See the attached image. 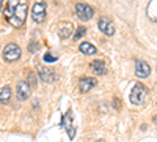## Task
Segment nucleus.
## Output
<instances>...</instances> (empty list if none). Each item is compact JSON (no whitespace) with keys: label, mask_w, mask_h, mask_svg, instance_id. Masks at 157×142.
I'll return each instance as SVG.
<instances>
[{"label":"nucleus","mask_w":157,"mask_h":142,"mask_svg":"<svg viewBox=\"0 0 157 142\" xmlns=\"http://www.w3.org/2000/svg\"><path fill=\"white\" fill-rule=\"evenodd\" d=\"M29 84H32V87H36V74L33 71L29 73Z\"/></svg>","instance_id":"nucleus-20"},{"label":"nucleus","mask_w":157,"mask_h":142,"mask_svg":"<svg viewBox=\"0 0 157 142\" xmlns=\"http://www.w3.org/2000/svg\"><path fill=\"white\" fill-rule=\"evenodd\" d=\"M71 117H72V112H66V115H64V119H63V126L66 128V131L69 133V137L72 139L74 137V128H71Z\"/></svg>","instance_id":"nucleus-16"},{"label":"nucleus","mask_w":157,"mask_h":142,"mask_svg":"<svg viewBox=\"0 0 157 142\" xmlns=\"http://www.w3.org/2000/svg\"><path fill=\"white\" fill-rule=\"evenodd\" d=\"M96 142H104V140H102V139H99V140H96Z\"/></svg>","instance_id":"nucleus-23"},{"label":"nucleus","mask_w":157,"mask_h":142,"mask_svg":"<svg viewBox=\"0 0 157 142\" xmlns=\"http://www.w3.org/2000/svg\"><path fill=\"white\" fill-rule=\"evenodd\" d=\"M96 84H98V82H96L94 77H82L80 84H78V88H80L82 93H88L91 88L96 87Z\"/></svg>","instance_id":"nucleus-11"},{"label":"nucleus","mask_w":157,"mask_h":142,"mask_svg":"<svg viewBox=\"0 0 157 142\" xmlns=\"http://www.w3.org/2000/svg\"><path fill=\"white\" fill-rule=\"evenodd\" d=\"M43 60H44V62H47V63H52V62H57L58 59H57V57H54L52 54H49V52H47V54H44Z\"/></svg>","instance_id":"nucleus-19"},{"label":"nucleus","mask_w":157,"mask_h":142,"mask_svg":"<svg viewBox=\"0 0 157 142\" xmlns=\"http://www.w3.org/2000/svg\"><path fill=\"white\" fill-rule=\"evenodd\" d=\"M38 47H39V46H38V43H35V41L29 44V51H30V52H36Z\"/></svg>","instance_id":"nucleus-21"},{"label":"nucleus","mask_w":157,"mask_h":142,"mask_svg":"<svg viewBox=\"0 0 157 142\" xmlns=\"http://www.w3.org/2000/svg\"><path fill=\"white\" fill-rule=\"evenodd\" d=\"M32 18L36 24H41L46 19V5L43 2H36L32 8Z\"/></svg>","instance_id":"nucleus-5"},{"label":"nucleus","mask_w":157,"mask_h":142,"mask_svg":"<svg viewBox=\"0 0 157 142\" xmlns=\"http://www.w3.org/2000/svg\"><path fill=\"white\" fill-rule=\"evenodd\" d=\"M151 74V67L145 60H135V76L140 79H145Z\"/></svg>","instance_id":"nucleus-7"},{"label":"nucleus","mask_w":157,"mask_h":142,"mask_svg":"<svg viewBox=\"0 0 157 142\" xmlns=\"http://www.w3.org/2000/svg\"><path fill=\"white\" fill-rule=\"evenodd\" d=\"M10 99H11V88L6 85L0 90V103H2V104H8Z\"/></svg>","instance_id":"nucleus-17"},{"label":"nucleus","mask_w":157,"mask_h":142,"mask_svg":"<svg viewBox=\"0 0 157 142\" xmlns=\"http://www.w3.org/2000/svg\"><path fill=\"white\" fill-rule=\"evenodd\" d=\"M72 30H74V25H72L71 21H61L58 24V35H60V38H63V40L69 38L72 35Z\"/></svg>","instance_id":"nucleus-10"},{"label":"nucleus","mask_w":157,"mask_h":142,"mask_svg":"<svg viewBox=\"0 0 157 142\" xmlns=\"http://www.w3.org/2000/svg\"><path fill=\"white\" fill-rule=\"evenodd\" d=\"M21 55H22V51H21V47L16 43H10L3 49V59H5V62H16V60L21 59Z\"/></svg>","instance_id":"nucleus-4"},{"label":"nucleus","mask_w":157,"mask_h":142,"mask_svg":"<svg viewBox=\"0 0 157 142\" xmlns=\"http://www.w3.org/2000/svg\"><path fill=\"white\" fill-rule=\"evenodd\" d=\"M38 76H39V79L44 81V82H47V84L57 81L55 71L50 70V68H46V67H44V68H43V67H38Z\"/></svg>","instance_id":"nucleus-9"},{"label":"nucleus","mask_w":157,"mask_h":142,"mask_svg":"<svg viewBox=\"0 0 157 142\" xmlns=\"http://www.w3.org/2000/svg\"><path fill=\"white\" fill-rule=\"evenodd\" d=\"M75 14L80 21H90L94 16V8L88 3H85V2H80V3L75 5Z\"/></svg>","instance_id":"nucleus-3"},{"label":"nucleus","mask_w":157,"mask_h":142,"mask_svg":"<svg viewBox=\"0 0 157 142\" xmlns=\"http://www.w3.org/2000/svg\"><path fill=\"white\" fill-rule=\"evenodd\" d=\"M98 27H99V30H101L104 35H107V36L115 35V25H113V22H112L110 19H107V18H101V19L98 21Z\"/></svg>","instance_id":"nucleus-8"},{"label":"nucleus","mask_w":157,"mask_h":142,"mask_svg":"<svg viewBox=\"0 0 157 142\" xmlns=\"http://www.w3.org/2000/svg\"><path fill=\"white\" fill-rule=\"evenodd\" d=\"M27 13H29V6H27V3L25 2H22L16 10H14V13H13V16L8 19V22L13 25V27H22L24 25V22H25V19H27Z\"/></svg>","instance_id":"nucleus-1"},{"label":"nucleus","mask_w":157,"mask_h":142,"mask_svg":"<svg viewBox=\"0 0 157 142\" xmlns=\"http://www.w3.org/2000/svg\"><path fill=\"white\" fill-rule=\"evenodd\" d=\"M24 2V0H8V3H6V8H3V16L5 19L8 21L11 16H13V13H14V10Z\"/></svg>","instance_id":"nucleus-12"},{"label":"nucleus","mask_w":157,"mask_h":142,"mask_svg":"<svg viewBox=\"0 0 157 142\" xmlns=\"http://www.w3.org/2000/svg\"><path fill=\"white\" fill-rule=\"evenodd\" d=\"M146 14L151 21H157V0H151V2L148 3Z\"/></svg>","instance_id":"nucleus-15"},{"label":"nucleus","mask_w":157,"mask_h":142,"mask_svg":"<svg viewBox=\"0 0 157 142\" xmlns=\"http://www.w3.org/2000/svg\"><path fill=\"white\" fill-rule=\"evenodd\" d=\"M3 2L5 0H0V11H2V8H3Z\"/></svg>","instance_id":"nucleus-22"},{"label":"nucleus","mask_w":157,"mask_h":142,"mask_svg":"<svg viewBox=\"0 0 157 142\" xmlns=\"http://www.w3.org/2000/svg\"><path fill=\"white\" fill-rule=\"evenodd\" d=\"M90 67H91V70H93V73L98 74V76H102V74L107 73V65L102 60H93L90 63Z\"/></svg>","instance_id":"nucleus-13"},{"label":"nucleus","mask_w":157,"mask_h":142,"mask_svg":"<svg viewBox=\"0 0 157 142\" xmlns=\"http://www.w3.org/2000/svg\"><path fill=\"white\" fill-rule=\"evenodd\" d=\"M16 98L19 101H25V99H29V96L32 95V85L27 82V81H21L16 87Z\"/></svg>","instance_id":"nucleus-6"},{"label":"nucleus","mask_w":157,"mask_h":142,"mask_svg":"<svg viewBox=\"0 0 157 142\" xmlns=\"http://www.w3.org/2000/svg\"><path fill=\"white\" fill-rule=\"evenodd\" d=\"M146 96H148V90H146V87L143 85V84H135V85L132 87V90H130V96H129V99H130V103H132V104H135V106H141L143 103H145Z\"/></svg>","instance_id":"nucleus-2"},{"label":"nucleus","mask_w":157,"mask_h":142,"mask_svg":"<svg viewBox=\"0 0 157 142\" xmlns=\"http://www.w3.org/2000/svg\"><path fill=\"white\" fill-rule=\"evenodd\" d=\"M78 49H80V52L85 54V55H93V54H96V51H98L96 46H93L88 41H82L80 46H78Z\"/></svg>","instance_id":"nucleus-14"},{"label":"nucleus","mask_w":157,"mask_h":142,"mask_svg":"<svg viewBox=\"0 0 157 142\" xmlns=\"http://www.w3.org/2000/svg\"><path fill=\"white\" fill-rule=\"evenodd\" d=\"M85 33H86V29H85V27H82V25H80V27L77 29L75 35H74V40H80V36H83Z\"/></svg>","instance_id":"nucleus-18"}]
</instances>
